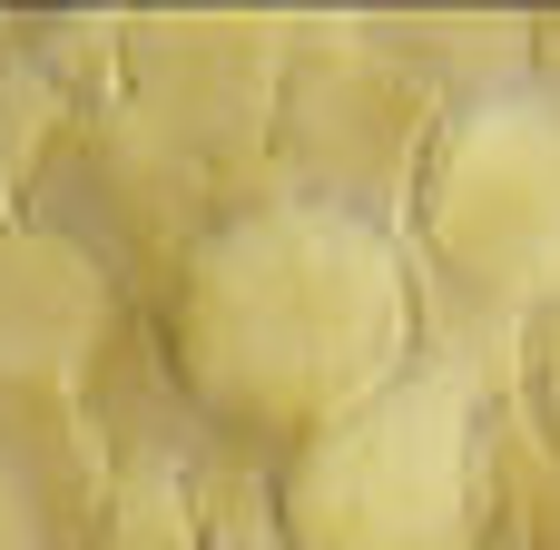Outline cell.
Masks as SVG:
<instances>
[{"instance_id": "6da1fadb", "label": "cell", "mask_w": 560, "mask_h": 550, "mask_svg": "<svg viewBox=\"0 0 560 550\" xmlns=\"http://www.w3.org/2000/svg\"><path fill=\"white\" fill-rule=\"evenodd\" d=\"M158 325L197 403L285 463L413 364V256L335 207L246 197Z\"/></svg>"}, {"instance_id": "7a4b0ae2", "label": "cell", "mask_w": 560, "mask_h": 550, "mask_svg": "<svg viewBox=\"0 0 560 550\" xmlns=\"http://www.w3.org/2000/svg\"><path fill=\"white\" fill-rule=\"evenodd\" d=\"M492 541V394L404 364L374 403L285 453V550H482Z\"/></svg>"}, {"instance_id": "3957f363", "label": "cell", "mask_w": 560, "mask_h": 550, "mask_svg": "<svg viewBox=\"0 0 560 550\" xmlns=\"http://www.w3.org/2000/svg\"><path fill=\"white\" fill-rule=\"evenodd\" d=\"M453 98L384 39V20H295L276 138H266V197L335 207L354 226H404L433 167Z\"/></svg>"}, {"instance_id": "277c9868", "label": "cell", "mask_w": 560, "mask_h": 550, "mask_svg": "<svg viewBox=\"0 0 560 550\" xmlns=\"http://www.w3.org/2000/svg\"><path fill=\"white\" fill-rule=\"evenodd\" d=\"M20 226L79 246L128 315H167V295L187 285L197 246L236 217V187L207 177L197 157H177L167 138H148L128 108H79L59 118V138L39 148L20 207Z\"/></svg>"}, {"instance_id": "5b68a950", "label": "cell", "mask_w": 560, "mask_h": 550, "mask_svg": "<svg viewBox=\"0 0 560 550\" xmlns=\"http://www.w3.org/2000/svg\"><path fill=\"white\" fill-rule=\"evenodd\" d=\"M295 20H246V10H118V108L197 157L207 177L266 197V138H276V89H285Z\"/></svg>"}, {"instance_id": "8992f818", "label": "cell", "mask_w": 560, "mask_h": 550, "mask_svg": "<svg viewBox=\"0 0 560 550\" xmlns=\"http://www.w3.org/2000/svg\"><path fill=\"white\" fill-rule=\"evenodd\" d=\"M118 325H128V305L79 246L0 217V394L79 403V384Z\"/></svg>"}, {"instance_id": "52a82bcc", "label": "cell", "mask_w": 560, "mask_h": 550, "mask_svg": "<svg viewBox=\"0 0 560 550\" xmlns=\"http://www.w3.org/2000/svg\"><path fill=\"white\" fill-rule=\"evenodd\" d=\"M79 423L98 433L108 472H148V482H187V492H197L226 453H246V443L197 403V384L177 374L158 315H128V325L108 335V354H98L89 384H79Z\"/></svg>"}, {"instance_id": "ba28073f", "label": "cell", "mask_w": 560, "mask_h": 550, "mask_svg": "<svg viewBox=\"0 0 560 550\" xmlns=\"http://www.w3.org/2000/svg\"><path fill=\"white\" fill-rule=\"evenodd\" d=\"M108 453L79 423V403L0 394V550H59L108 502Z\"/></svg>"}, {"instance_id": "9c48e42d", "label": "cell", "mask_w": 560, "mask_h": 550, "mask_svg": "<svg viewBox=\"0 0 560 550\" xmlns=\"http://www.w3.org/2000/svg\"><path fill=\"white\" fill-rule=\"evenodd\" d=\"M0 39L79 108H118V10H0Z\"/></svg>"}, {"instance_id": "30bf717a", "label": "cell", "mask_w": 560, "mask_h": 550, "mask_svg": "<svg viewBox=\"0 0 560 550\" xmlns=\"http://www.w3.org/2000/svg\"><path fill=\"white\" fill-rule=\"evenodd\" d=\"M187 541H197V492H187V482L118 472L108 502H98L59 550H187Z\"/></svg>"}, {"instance_id": "8fae6325", "label": "cell", "mask_w": 560, "mask_h": 550, "mask_svg": "<svg viewBox=\"0 0 560 550\" xmlns=\"http://www.w3.org/2000/svg\"><path fill=\"white\" fill-rule=\"evenodd\" d=\"M59 118H69V98L0 39V217L20 207V187H30V167H39V148L59 138Z\"/></svg>"}]
</instances>
